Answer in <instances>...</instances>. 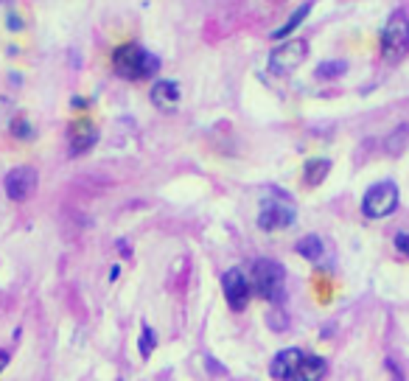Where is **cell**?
Wrapping results in <instances>:
<instances>
[{
  "label": "cell",
  "instance_id": "30bf717a",
  "mask_svg": "<svg viewBox=\"0 0 409 381\" xmlns=\"http://www.w3.org/2000/svg\"><path fill=\"white\" fill-rule=\"evenodd\" d=\"M300 361H303V353H300L297 348L281 350V353L272 359V364H269V375L278 378V381H292V375H295V370L300 367Z\"/></svg>",
  "mask_w": 409,
  "mask_h": 381
},
{
  "label": "cell",
  "instance_id": "4fadbf2b",
  "mask_svg": "<svg viewBox=\"0 0 409 381\" xmlns=\"http://www.w3.org/2000/svg\"><path fill=\"white\" fill-rule=\"evenodd\" d=\"M311 9H314V0H306V3H303L300 9H295V12H292V17H289V20H286L281 29H275V31H272V40H283V37L295 34V31H297V29L306 23V17L311 15Z\"/></svg>",
  "mask_w": 409,
  "mask_h": 381
},
{
  "label": "cell",
  "instance_id": "44dd1931",
  "mask_svg": "<svg viewBox=\"0 0 409 381\" xmlns=\"http://www.w3.org/2000/svg\"><path fill=\"white\" fill-rule=\"evenodd\" d=\"M6 26H9L12 31H20V29H23V20H20L15 12H9V17H6Z\"/></svg>",
  "mask_w": 409,
  "mask_h": 381
},
{
  "label": "cell",
  "instance_id": "8fae6325",
  "mask_svg": "<svg viewBox=\"0 0 409 381\" xmlns=\"http://www.w3.org/2000/svg\"><path fill=\"white\" fill-rule=\"evenodd\" d=\"M149 98L157 110H174L179 104V84L174 79H160V82H154Z\"/></svg>",
  "mask_w": 409,
  "mask_h": 381
},
{
  "label": "cell",
  "instance_id": "ba28073f",
  "mask_svg": "<svg viewBox=\"0 0 409 381\" xmlns=\"http://www.w3.org/2000/svg\"><path fill=\"white\" fill-rule=\"evenodd\" d=\"M222 286H225L228 306L233 311H244L247 303H250V281L244 278V272L241 269H228L222 275Z\"/></svg>",
  "mask_w": 409,
  "mask_h": 381
},
{
  "label": "cell",
  "instance_id": "ffe728a7",
  "mask_svg": "<svg viewBox=\"0 0 409 381\" xmlns=\"http://www.w3.org/2000/svg\"><path fill=\"white\" fill-rule=\"evenodd\" d=\"M395 247H398L401 255L409 258V233H398V236H395Z\"/></svg>",
  "mask_w": 409,
  "mask_h": 381
},
{
  "label": "cell",
  "instance_id": "d6986e66",
  "mask_svg": "<svg viewBox=\"0 0 409 381\" xmlns=\"http://www.w3.org/2000/svg\"><path fill=\"white\" fill-rule=\"evenodd\" d=\"M12 135L20 137V140H29V137H34V129H31V124L26 118H15L12 121Z\"/></svg>",
  "mask_w": 409,
  "mask_h": 381
},
{
  "label": "cell",
  "instance_id": "9c48e42d",
  "mask_svg": "<svg viewBox=\"0 0 409 381\" xmlns=\"http://www.w3.org/2000/svg\"><path fill=\"white\" fill-rule=\"evenodd\" d=\"M68 140H70V154L79 157V154H87L96 143H98V129L90 124V121H76L68 132Z\"/></svg>",
  "mask_w": 409,
  "mask_h": 381
},
{
  "label": "cell",
  "instance_id": "7402d4cb",
  "mask_svg": "<svg viewBox=\"0 0 409 381\" xmlns=\"http://www.w3.org/2000/svg\"><path fill=\"white\" fill-rule=\"evenodd\" d=\"M6 364H9V353H6V350H0V373L6 370Z\"/></svg>",
  "mask_w": 409,
  "mask_h": 381
},
{
  "label": "cell",
  "instance_id": "8992f818",
  "mask_svg": "<svg viewBox=\"0 0 409 381\" xmlns=\"http://www.w3.org/2000/svg\"><path fill=\"white\" fill-rule=\"evenodd\" d=\"M306 57H308V43H306V40H289V43L278 45V48L269 54V73L286 76V73H292L295 68H300Z\"/></svg>",
  "mask_w": 409,
  "mask_h": 381
},
{
  "label": "cell",
  "instance_id": "52a82bcc",
  "mask_svg": "<svg viewBox=\"0 0 409 381\" xmlns=\"http://www.w3.org/2000/svg\"><path fill=\"white\" fill-rule=\"evenodd\" d=\"M3 188H6V197H9L12 202H26V200L34 194V190H37V171H34L31 165H17V168H12V171L6 174Z\"/></svg>",
  "mask_w": 409,
  "mask_h": 381
},
{
  "label": "cell",
  "instance_id": "3957f363",
  "mask_svg": "<svg viewBox=\"0 0 409 381\" xmlns=\"http://www.w3.org/2000/svg\"><path fill=\"white\" fill-rule=\"evenodd\" d=\"M283 281H286L283 267H281L278 261L261 258V261H255V264H253L250 292H255L258 297H264V300L275 303V300H281V294H283Z\"/></svg>",
  "mask_w": 409,
  "mask_h": 381
},
{
  "label": "cell",
  "instance_id": "5b68a950",
  "mask_svg": "<svg viewBox=\"0 0 409 381\" xmlns=\"http://www.w3.org/2000/svg\"><path fill=\"white\" fill-rule=\"evenodd\" d=\"M297 219V211L295 205L286 200V197H264L261 200V211H258V227L267 230V233H275V230H286L292 227Z\"/></svg>",
  "mask_w": 409,
  "mask_h": 381
},
{
  "label": "cell",
  "instance_id": "7c38bea8",
  "mask_svg": "<svg viewBox=\"0 0 409 381\" xmlns=\"http://www.w3.org/2000/svg\"><path fill=\"white\" fill-rule=\"evenodd\" d=\"M322 375H325V359H320V356H303V361L295 370L292 381H320Z\"/></svg>",
  "mask_w": 409,
  "mask_h": 381
},
{
  "label": "cell",
  "instance_id": "277c9868",
  "mask_svg": "<svg viewBox=\"0 0 409 381\" xmlns=\"http://www.w3.org/2000/svg\"><path fill=\"white\" fill-rule=\"evenodd\" d=\"M398 208V185L392 179H381L370 185L362 197V214L367 219H384Z\"/></svg>",
  "mask_w": 409,
  "mask_h": 381
},
{
  "label": "cell",
  "instance_id": "6da1fadb",
  "mask_svg": "<svg viewBox=\"0 0 409 381\" xmlns=\"http://www.w3.org/2000/svg\"><path fill=\"white\" fill-rule=\"evenodd\" d=\"M112 68L126 82H143V79H151L160 70V59L151 51H146L143 45L126 43V45H118L112 51Z\"/></svg>",
  "mask_w": 409,
  "mask_h": 381
},
{
  "label": "cell",
  "instance_id": "e0dca14e",
  "mask_svg": "<svg viewBox=\"0 0 409 381\" xmlns=\"http://www.w3.org/2000/svg\"><path fill=\"white\" fill-rule=\"evenodd\" d=\"M406 143H409V126L406 124H401L389 137H387V151H392V154H401L403 149H406Z\"/></svg>",
  "mask_w": 409,
  "mask_h": 381
},
{
  "label": "cell",
  "instance_id": "2e32d148",
  "mask_svg": "<svg viewBox=\"0 0 409 381\" xmlns=\"http://www.w3.org/2000/svg\"><path fill=\"white\" fill-rule=\"evenodd\" d=\"M295 250H297L306 261H311V264H317V261L322 258V253H325V247H322V239H320V236H306V239H300V241L295 244Z\"/></svg>",
  "mask_w": 409,
  "mask_h": 381
},
{
  "label": "cell",
  "instance_id": "7a4b0ae2",
  "mask_svg": "<svg viewBox=\"0 0 409 381\" xmlns=\"http://www.w3.org/2000/svg\"><path fill=\"white\" fill-rule=\"evenodd\" d=\"M409 54V15L395 9L381 29V57L387 62H401Z\"/></svg>",
  "mask_w": 409,
  "mask_h": 381
},
{
  "label": "cell",
  "instance_id": "5bb4252c",
  "mask_svg": "<svg viewBox=\"0 0 409 381\" xmlns=\"http://www.w3.org/2000/svg\"><path fill=\"white\" fill-rule=\"evenodd\" d=\"M328 171H331V160H325V157H314V160H308L306 165H303V179H306V185H320L325 177H328Z\"/></svg>",
  "mask_w": 409,
  "mask_h": 381
},
{
  "label": "cell",
  "instance_id": "9a60e30c",
  "mask_svg": "<svg viewBox=\"0 0 409 381\" xmlns=\"http://www.w3.org/2000/svg\"><path fill=\"white\" fill-rule=\"evenodd\" d=\"M345 73H348V62L345 59H328V62H320L314 68V76L320 82H334V79H339Z\"/></svg>",
  "mask_w": 409,
  "mask_h": 381
},
{
  "label": "cell",
  "instance_id": "ac0fdd59",
  "mask_svg": "<svg viewBox=\"0 0 409 381\" xmlns=\"http://www.w3.org/2000/svg\"><path fill=\"white\" fill-rule=\"evenodd\" d=\"M154 345H157L154 331H151L149 325H143V331H140V356H143V359H149V356H151V350H154Z\"/></svg>",
  "mask_w": 409,
  "mask_h": 381
}]
</instances>
